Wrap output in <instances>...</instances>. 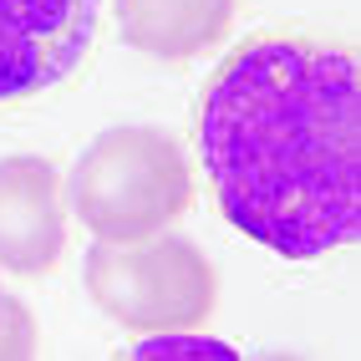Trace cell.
I'll list each match as a JSON object with an SVG mask.
<instances>
[{"label": "cell", "instance_id": "cell-3", "mask_svg": "<svg viewBox=\"0 0 361 361\" xmlns=\"http://www.w3.org/2000/svg\"><path fill=\"white\" fill-rule=\"evenodd\" d=\"M87 290L128 331H194L209 321L219 280L194 239L148 234L87 250Z\"/></svg>", "mask_w": 361, "mask_h": 361}, {"label": "cell", "instance_id": "cell-4", "mask_svg": "<svg viewBox=\"0 0 361 361\" xmlns=\"http://www.w3.org/2000/svg\"><path fill=\"white\" fill-rule=\"evenodd\" d=\"M102 0H0V107L46 97L97 46Z\"/></svg>", "mask_w": 361, "mask_h": 361}, {"label": "cell", "instance_id": "cell-5", "mask_svg": "<svg viewBox=\"0 0 361 361\" xmlns=\"http://www.w3.org/2000/svg\"><path fill=\"white\" fill-rule=\"evenodd\" d=\"M66 250V183L46 158H0V270L46 275Z\"/></svg>", "mask_w": 361, "mask_h": 361}, {"label": "cell", "instance_id": "cell-8", "mask_svg": "<svg viewBox=\"0 0 361 361\" xmlns=\"http://www.w3.org/2000/svg\"><path fill=\"white\" fill-rule=\"evenodd\" d=\"M6 310H11V295H6V290H0V326H6Z\"/></svg>", "mask_w": 361, "mask_h": 361}, {"label": "cell", "instance_id": "cell-7", "mask_svg": "<svg viewBox=\"0 0 361 361\" xmlns=\"http://www.w3.org/2000/svg\"><path fill=\"white\" fill-rule=\"evenodd\" d=\"M128 356H234V346L214 341V336H178V331H148Z\"/></svg>", "mask_w": 361, "mask_h": 361}, {"label": "cell", "instance_id": "cell-1", "mask_svg": "<svg viewBox=\"0 0 361 361\" xmlns=\"http://www.w3.org/2000/svg\"><path fill=\"white\" fill-rule=\"evenodd\" d=\"M199 153L224 219L285 259H326L361 234V82L336 41L259 36L219 61L199 102Z\"/></svg>", "mask_w": 361, "mask_h": 361}, {"label": "cell", "instance_id": "cell-6", "mask_svg": "<svg viewBox=\"0 0 361 361\" xmlns=\"http://www.w3.org/2000/svg\"><path fill=\"white\" fill-rule=\"evenodd\" d=\"M128 46L158 61H194L224 41L234 0H112Z\"/></svg>", "mask_w": 361, "mask_h": 361}, {"label": "cell", "instance_id": "cell-2", "mask_svg": "<svg viewBox=\"0 0 361 361\" xmlns=\"http://www.w3.org/2000/svg\"><path fill=\"white\" fill-rule=\"evenodd\" d=\"M194 204V168L163 128H107L66 178V209L97 239H148Z\"/></svg>", "mask_w": 361, "mask_h": 361}]
</instances>
